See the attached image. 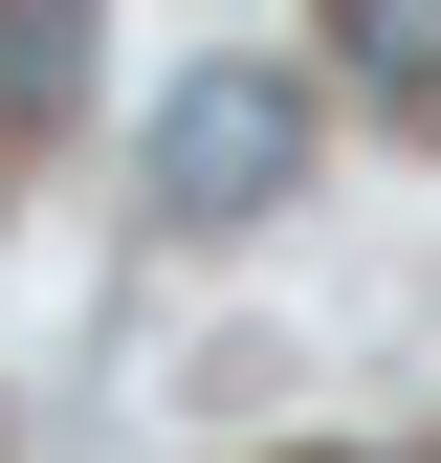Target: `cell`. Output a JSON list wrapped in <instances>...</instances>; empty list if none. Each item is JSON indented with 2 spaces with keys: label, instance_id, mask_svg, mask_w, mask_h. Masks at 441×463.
Instances as JSON below:
<instances>
[{
  "label": "cell",
  "instance_id": "obj_1",
  "mask_svg": "<svg viewBox=\"0 0 441 463\" xmlns=\"http://www.w3.org/2000/svg\"><path fill=\"white\" fill-rule=\"evenodd\" d=\"M287 177H309V89L287 67H199L177 110H155V199H177V221H243Z\"/></svg>",
  "mask_w": 441,
  "mask_h": 463
},
{
  "label": "cell",
  "instance_id": "obj_2",
  "mask_svg": "<svg viewBox=\"0 0 441 463\" xmlns=\"http://www.w3.org/2000/svg\"><path fill=\"white\" fill-rule=\"evenodd\" d=\"M331 67L375 110H441V0H331Z\"/></svg>",
  "mask_w": 441,
  "mask_h": 463
},
{
  "label": "cell",
  "instance_id": "obj_3",
  "mask_svg": "<svg viewBox=\"0 0 441 463\" xmlns=\"http://www.w3.org/2000/svg\"><path fill=\"white\" fill-rule=\"evenodd\" d=\"M67 89H89V0H0V133H44Z\"/></svg>",
  "mask_w": 441,
  "mask_h": 463
}]
</instances>
